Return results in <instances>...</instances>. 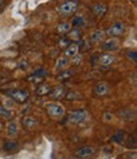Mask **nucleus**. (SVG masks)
I'll use <instances>...</instances> for the list:
<instances>
[{"mask_svg": "<svg viewBox=\"0 0 137 159\" xmlns=\"http://www.w3.org/2000/svg\"><path fill=\"white\" fill-rule=\"evenodd\" d=\"M104 38H105V32H104V31H94V32L90 34V41L94 42V43L103 42Z\"/></svg>", "mask_w": 137, "mask_h": 159, "instance_id": "dca6fc26", "label": "nucleus"}, {"mask_svg": "<svg viewBox=\"0 0 137 159\" xmlns=\"http://www.w3.org/2000/svg\"><path fill=\"white\" fill-rule=\"evenodd\" d=\"M4 93L19 103H24L29 99V92L23 89H8V90H4Z\"/></svg>", "mask_w": 137, "mask_h": 159, "instance_id": "f257e3e1", "label": "nucleus"}, {"mask_svg": "<svg viewBox=\"0 0 137 159\" xmlns=\"http://www.w3.org/2000/svg\"><path fill=\"white\" fill-rule=\"evenodd\" d=\"M86 23H85V18L83 16H74L73 19H71V25L76 28H80V27H84Z\"/></svg>", "mask_w": 137, "mask_h": 159, "instance_id": "6ab92c4d", "label": "nucleus"}, {"mask_svg": "<svg viewBox=\"0 0 137 159\" xmlns=\"http://www.w3.org/2000/svg\"><path fill=\"white\" fill-rule=\"evenodd\" d=\"M66 37L70 39L71 42H79L80 39H81V37H83V33H81V31L79 28H75V30H70V31H68L67 34H66Z\"/></svg>", "mask_w": 137, "mask_h": 159, "instance_id": "2eb2a0df", "label": "nucleus"}, {"mask_svg": "<svg viewBox=\"0 0 137 159\" xmlns=\"http://www.w3.org/2000/svg\"><path fill=\"white\" fill-rule=\"evenodd\" d=\"M70 43H71V41H70V39H68L66 36H62V37H60V39H59V46H60V47H67Z\"/></svg>", "mask_w": 137, "mask_h": 159, "instance_id": "393cba45", "label": "nucleus"}, {"mask_svg": "<svg viewBox=\"0 0 137 159\" xmlns=\"http://www.w3.org/2000/svg\"><path fill=\"white\" fill-rule=\"evenodd\" d=\"M51 90H52V88L48 84L42 83V84H39V87L36 89V93H37V96H48L51 93Z\"/></svg>", "mask_w": 137, "mask_h": 159, "instance_id": "f3484780", "label": "nucleus"}, {"mask_svg": "<svg viewBox=\"0 0 137 159\" xmlns=\"http://www.w3.org/2000/svg\"><path fill=\"white\" fill-rule=\"evenodd\" d=\"M125 159H136V153H128L125 155Z\"/></svg>", "mask_w": 137, "mask_h": 159, "instance_id": "7c9ffc66", "label": "nucleus"}, {"mask_svg": "<svg viewBox=\"0 0 137 159\" xmlns=\"http://www.w3.org/2000/svg\"><path fill=\"white\" fill-rule=\"evenodd\" d=\"M94 154H95V149L93 147H84L76 152V155L81 159H88V158L93 157Z\"/></svg>", "mask_w": 137, "mask_h": 159, "instance_id": "f8f14e48", "label": "nucleus"}, {"mask_svg": "<svg viewBox=\"0 0 137 159\" xmlns=\"http://www.w3.org/2000/svg\"><path fill=\"white\" fill-rule=\"evenodd\" d=\"M126 131H123V130H118L116 134L113 135V138H112V140L114 141V143H117V144H123L126 141Z\"/></svg>", "mask_w": 137, "mask_h": 159, "instance_id": "a211bd4d", "label": "nucleus"}, {"mask_svg": "<svg viewBox=\"0 0 137 159\" xmlns=\"http://www.w3.org/2000/svg\"><path fill=\"white\" fill-rule=\"evenodd\" d=\"M22 124H23V127L27 129V130H33L34 127H37L38 125V121L33 116H25L23 120H22Z\"/></svg>", "mask_w": 137, "mask_h": 159, "instance_id": "ddd939ff", "label": "nucleus"}, {"mask_svg": "<svg viewBox=\"0 0 137 159\" xmlns=\"http://www.w3.org/2000/svg\"><path fill=\"white\" fill-rule=\"evenodd\" d=\"M126 143H127V147L128 148H131V147L132 148H136V135H132V139L130 138Z\"/></svg>", "mask_w": 137, "mask_h": 159, "instance_id": "c756f323", "label": "nucleus"}, {"mask_svg": "<svg viewBox=\"0 0 137 159\" xmlns=\"http://www.w3.org/2000/svg\"><path fill=\"white\" fill-rule=\"evenodd\" d=\"M86 112L84 110H76V111H73L68 113L67 116V121L68 122H71L74 125H79L81 122H84L86 120Z\"/></svg>", "mask_w": 137, "mask_h": 159, "instance_id": "7ed1b4c3", "label": "nucleus"}, {"mask_svg": "<svg viewBox=\"0 0 137 159\" xmlns=\"http://www.w3.org/2000/svg\"><path fill=\"white\" fill-rule=\"evenodd\" d=\"M132 3H133V4H136V3H137V0H132Z\"/></svg>", "mask_w": 137, "mask_h": 159, "instance_id": "473e14b6", "label": "nucleus"}, {"mask_svg": "<svg viewBox=\"0 0 137 159\" xmlns=\"http://www.w3.org/2000/svg\"><path fill=\"white\" fill-rule=\"evenodd\" d=\"M111 90H112L111 89V85H109L107 82H99V83L95 84V87H94V94L97 96V97L103 98V97L109 96Z\"/></svg>", "mask_w": 137, "mask_h": 159, "instance_id": "39448f33", "label": "nucleus"}, {"mask_svg": "<svg viewBox=\"0 0 137 159\" xmlns=\"http://www.w3.org/2000/svg\"><path fill=\"white\" fill-rule=\"evenodd\" d=\"M119 115L122 116V117H125V118H127V120H133V118L136 117V113H135V111H131V110H123V111H121L119 112Z\"/></svg>", "mask_w": 137, "mask_h": 159, "instance_id": "b1692460", "label": "nucleus"}, {"mask_svg": "<svg viewBox=\"0 0 137 159\" xmlns=\"http://www.w3.org/2000/svg\"><path fill=\"white\" fill-rule=\"evenodd\" d=\"M91 11L97 18H103L108 11V7L104 3H95L91 5Z\"/></svg>", "mask_w": 137, "mask_h": 159, "instance_id": "6e6552de", "label": "nucleus"}, {"mask_svg": "<svg viewBox=\"0 0 137 159\" xmlns=\"http://www.w3.org/2000/svg\"><path fill=\"white\" fill-rule=\"evenodd\" d=\"M77 2L76 0H66V2H64L61 5H60V8H59V10H60V14H62V16H65V17H70V16H73L74 13L76 11V9H77Z\"/></svg>", "mask_w": 137, "mask_h": 159, "instance_id": "f03ea898", "label": "nucleus"}, {"mask_svg": "<svg viewBox=\"0 0 137 159\" xmlns=\"http://www.w3.org/2000/svg\"><path fill=\"white\" fill-rule=\"evenodd\" d=\"M4 5H5L4 0H0V9H3V8H4Z\"/></svg>", "mask_w": 137, "mask_h": 159, "instance_id": "2f4dec72", "label": "nucleus"}, {"mask_svg": "<svg viewBox=\"0 0 137 159\" xmlns=\"http://www.w3.org/2000/svg\"><path fill=\"white\" fill-rule=\"evenodd\" d=\"M125 32H126V25L122 22H116L113 25H111L105 31V34L109 37H119L125 34Z\"/></svg>", "mask_w": 137, "mask_h": 159, "instance_id": "20e7f679", "label": "nucleus"}, {"mask_svg": "<svg viewBox=\"0 0 137 159\" xmlns=\"http://www.w3.org/2000/svg\"><path fill=\"white\" fill-rule=\"evenodd\" d=\"M19 148V144L17 141H7L4 144V150L5 152H14Z\"/></svg>", "mask_w": 137, "mask_h": 159, "instance_id": "4be33fe9", "label": "nucleus"}, {"mask_svg": "<svg viewBox=\"0 0 137 159\" xmlns=\"http://www.w3.org/2000/svg\"><path fill=\"white\" fill-rule=\"evenodd\" d=\"M127 57L130 60H132V62H136L137 61V52L136 51H128L127 52Z\"/></svg>", "mask_w": 137, "mask_h": 159, "instance_id": "c85d7f7f", "label": "nucleus"}, {"mask_svg": "<svg viewBox=\"0 0 137 159\" xmlns=\"http://www.w3.org/2000/svg\"><path fill=\"white\" fill-rule=\"evenodd\" d=\"M79 51H80L79 50V43L77 42H71L67 47H65L64 56L67 57V59H73L79 54Z\"/></svg>", "mask_w": 137, "mask_h": 159, "instance_id": "1a4fd4ad", "label": "nucleus"}, {"mask_svg": "<svg viewBox=\"0 0 137 159\" xmlns=\"http://www.w3.org/2000/svg\"><path fill=\"white\" fill-rule=\"evenodd\" d=\"M65 98L66 99H70V101H74V99H83L84 97L81 96L80 93H77V92H67V93L65 94Z\"/></svg>", "mask_w": 137, "mask_h": 159, "instance_id": "5701e85b", "label": "nucleus"}, {"mask_svg": "<svg viewBox=\"0 0 137 159\" xmlns=\"http://www.w3.org/2000/svg\"><path fill=\"white\" fill-rule=\"evenodd\" d=\"M102 48L108 51V52H113L119 48V42L117 41L116 38H111V39H108V41H104L103 45H102Z\"/></svg>", "mask_w": 137, "mask_h": 159, "instance_id": "9b49d317", "label": "nucleus"}, {"mask_svg": "<svg viewBox=\"0 0 137 159\" xmlns=\"http://www.w3.org/2000/svg\"><path fill=\"white\" fill-rule=\"evenodd\" d=\"M65 94H66V90H65V88L62 85H59L56 88H53L51 90V93H50V96L53 99H62V98H65Z\"/></svg>", "mask_w": 137, "mask_h": 159, "instance_id": "4468645a", "label": "nucleus"}, {"mask_svg": "<svg viewBox=\"0 0 137 159\" xmlns=\"http://www.w3.org/2000/svg\"><path fill=\"white\" fill-rule=\"evenodd\" d=\"M71 30V23H68V22H64V23H60L57 25V31L60 34H67V32Z\"/></svg>", "mask_w": 137, "mask_h": 159, "instance_id": "aec40b11", "label": "nucleus"}, {"mask_svg": "<svg viewBox=\"0 0 137 159\" xmlns=\"http://www.w3.org/2000/svg\"><path fill=\"white\" fill-rule=\"evenodd\" d=\"M71 76H73V71L66 70V71H64V73H60V75H59V80L64 82V80H66V79L71 78Z\"/></svg>", "mask_w": 137, "mask_h": 159, "instance_id": "a878e982", "label": "nucleus"}, {"mask_svg": "<svg viewBox=\"0 0 137 159\" xmlns=\"http://www.w3.org/2000/svg\"><path fill=\"white\" fill-rule=\"evenodd\" d=\"M46 76H47V71L43 68H41V69H37L36 71H33L28 76V80L32 82V83H34V84H39V83H42L45 80Z\"/></svg>", "mask_w": 137, "mask_h": 159, "instance_id": "423d86ee", "label": "nucleus"}, {"mask_svg": "<svg viewBox=\"0 0 137 159\" xmlns=\"http://www.w3.org/2000/svg\"><path fill=\"white\" fill-rule=\"evenodd\" d=\"M68 64H70V60H68L67 57H65V56L60 57L57 60V62H56V70H62V69L67 68Z\"/></svg>", "mask_w": 137, "mask_h": 159, "instance_id": "412c9836", "label": "nucleus"}, {"mask_svg": "<svg viewBox=\"0 0 137 159\" xmlns=\"http://www.w3.org/2000/svg\"><path fill=\"white\" fill-rule=\"evenodd\" d=\"M0 116H3V117H7V118H10L13 115L10 111H8L5 107H0Z\"/></svg>", "mask_w": 137, "mask_h": 159, "instance_id": "cd10ccee", "label": "nucleus"}, {"mask_svg": "<svg viewBox=\"0 0 137 159\" xmlns=\"http://www.w3.org/2000/svg\"><path fill=\"white\" fill-rule=\"evenodd\" d=\"M46 111H47L48 116H51V117H62L65 115L64 107H62V106H60V104H56V103L48 104L46 107Z\"/></svg>", "mask_w": 137, "mask_h": 159, "instance_id": "0eeeda50", "label": "nucleus"}, {"mask_svg": "<svg viewBox=\"0 0 137 159\" xmlns=\"http://www.w3.org/2000/svg\"><path fill=\"white\" fill-rule=\"evenodd\" d=\"M117 60V57L113 55V54H109V52H104V54L99 55L98 57V62L103 66H109V65H112L114 64Z\"/></svg>", "mask_w": 137, "mask_h": 159, "instance_id": "9d476101", "label": "nucleus"}, {"mask_svg": "<svg viewBox=\"0 0 137 159\" xmlns=\"http://www.w3.org/2000/svg\"><path fill=\"white\" fill-rule=\"evenodd\" d=\"M8 132H9L10 135H15V134H17V125H15V122H10V124H9Z\"/></svg>", "mask_w": 137, "mask_h": 159, "instance_id": "bb28decb", "label": "nucleus"}]
</instances>
